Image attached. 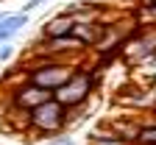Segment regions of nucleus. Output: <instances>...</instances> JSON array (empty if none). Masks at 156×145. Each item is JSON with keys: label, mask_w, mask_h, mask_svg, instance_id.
<instances>
[{"label": "nucleus", "mask_w": 156, "mask_h": 145, "mask_svg": "<svg viewBox=\"0 0 156 145\" xmlns=\"http://www.w3.org/2000/svg\"><path fill=\"white\" fill-rule=\"evenodd\" d=\"M50 98H53L50 89H42V87H36L34 81L23 78L17 87H11L9 106H14V109H25V112H34L36 106H42V103L50 100Z\"/></svg>", "instance_id": "4"}, {"label": "nucleus", "mask_w": 156, "mask_h": 145, "mask_svg": "<svg viewBox=\"0 0 156 145\" xmlns=\"http://www.w3.org/2000/svg\"><path fill=\"white\" fill-rule=\"evenodd\" d=\"M75 61L67 59H56V56H34V61L28 64V81H34L36 87L56 92L58 87L67 84V78L75 73Z\"/></svg>", "instance_id": "1"}, {"label": "nucleus", "mask_w": 156, "mask_h": 145, "mask_svg": "<svg viewBox=\"0 0 156 145\" xmlns=\"http://www.w3.org/2000/svg\"><path fill=\"white\" fill-rule=\"evenodd\" d=\"M31 20V14H25V11H9L3 20H0V45H6V42H11V39L25 28V23Z\"/></svg>", "instance_id": "5"}, {"label": "nucleus", "mask_w": 156, "mask_h": 145, "mask_svg": "<svg viewBox=\"0 0 156 145\" xmlns=\"http://www.w3.org/2000/svg\"><path fill=\"white\" fill-rule=\"evenodd\" d=\"M103 31H106V23H75L73 36H75V39H81L87 48H95V45H98V39L103 36Z\"/></svg>", "instance_id": "7"}, {"label": "nucleus", "mask_w": 156, "mask_h": 145, "mask_svg": "<svg viewBox=\"0 0 156 145\" xmlns=\"http://www.w3.org/2000/svg\"><path fill=\"white\" fill-rule=\"evenodd\" d=\"M73 28H75V20H73L70 14H56V17H50L48 23H45V28H42V36H45V39L67 36V34H73Z\"/></svg>", "instance_id": "6"}, {"label": "nucleus", "mask_w": 156, "mask_h": 145, "mask_svg": "<svg viewBox=\"0 0 156 145\" xmlns=\"http://www.w3.org/2000/svg\"><path fill=\"white\" fill-rule=\"evenodd\" d=\"M14 56V48L11 45H3V48H0V61H9Z\"/></svg>", "instance_id": "12"}, {"label": "nucleus", "mask_w": 156, "mask_h": 145, "mask_svg": "<svg viewBox=\"0 0 156 145\" xmlns=\"http://www.w3.org/2000/svg\"><path fill=\"white\" fill-rule=\"evenodd\" d=\"M67 117H70V112L56 98H50V100H45L42 106H36L31 112V131L36 137H56V134L64 131Z\"/></svg>", "instance_id": "3"}, {"label": "nucleus", "mask_w": 156, "mask_h": 145, "mask_svg": "<svg viewBox=\"0 0 156 145\" xmlns=\"http://www.w3.org/2000/svg\"><path fill=\"white\" fill-rule=\"evenodd\" d=\"M6 120H9V126H11L14 131H31V112H25V109H14V106H9Z\"/></svg>", "instance_id": "8"}, {"label": "nucleus", "mask_w": 156, "mask_h": 145, "mask_svg": "<svg viewBox=\"0 0 156 145\" xmlns=\"http://www.w3.org/2000/svg\"><path fill=\"white\" fill-rule=\"evenodd\" d=\"M98 87V73L95 70H87V67H75V73L67 78L64 87H58L53 92V98L62 103L67 112H75L78 106H84L89 100V95L95 92Z\"/></svg>", "instance_id": "2"}, {"label": "nucleus", "mask_w": 156, "mask_h": 145, "mask_svg": "<svg viewBox=\"0 0 156 145\" xmlns=\"http://www.w3.org/2000/svg\"><path fill=\"white\" fill-rule=\"evenodd\" d=\"M89 145H128L123 137H117L114 131H95V134H89Z\"/></svg>", "instance_id": "9"}, {"label": "nucleus", "mask_w": 156, "mask_h": 145, "mask_svg": "<svg viewBox=\"0 0 156 145\" xmlns=\"http://www.w3.org/2000/svg\"><path fill=\"white\" fill-rule=\"evenodd\" d=\"M136 145H156V120L142 123V131H140V140H136Z\"/></svg>", "instance_id": "10"}, {"label": "nucleus", "mask_w": 156, "mask_h": 145, "mask_svg": "<svg viewBox=\"0 0 156 145\" xmlns=\"http://www.w3.org/2000/svg\"><path fill=\"white\" fill-rule=\"evenodd\" d=\"M45 3H48V0H28V3L23 6V11H25V14H31L34 9H39V6H45Z\"/></svg>", "instance_id": "11"}, {"label": "nucleus", "mask_w": 156, "mask_h": 145, "mask_svg": "<svg viewBox=\"0 0 156 145\" xmlns=\"http://www.w3.org/2000/svg\"><path fill=\"white\" fill-rule=\"evenodd\" d=\"M50 145H75V140H73V137H67V134H64V137H56V140H53V142H50Z\"/></svg>", "instance_id": "13"}]
</instances>
